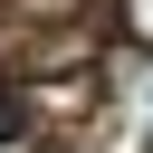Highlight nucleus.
Masks as SVG:
<instances>
[{
    "instance_id": "nucleus-1",
    "label": "nucleus",
    "mask_w": 153,
    "mask_h": 153,
    "mask_svg": "<svg viewBox=\"0 0 153 153\" xmlns=\"http://www.w3.org/2000/svg\"><path fill=\"white\" fill-rule=\"evenodd\" d=\"M19 134H29V96H19V86H0V143H19Z\"/></svg>"
}]
</instances>
